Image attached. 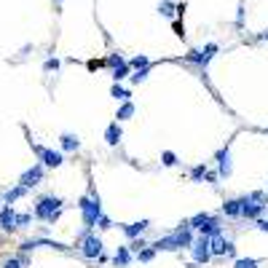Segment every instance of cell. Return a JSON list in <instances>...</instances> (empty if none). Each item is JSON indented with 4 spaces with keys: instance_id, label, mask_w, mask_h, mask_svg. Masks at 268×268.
Instances as JSON below:
<instances>
[{
    "instance_id": "6da1fadb",
    "label": "cell",
    "mask_w": 268,
    "mask_h": 268,
    "mask_svg": "<svg viewBox=\"0 0 268 268\" xmlns=\"http://www.w3.org/2000/svg\"><path fill=\"white\" fill-rule=\"evenodd\" d=\"M62 209H64V201H62L59 196L49 193V196H41V198L35 201L32 215H35V220H41V223H49V225H54L56 220H59Z\"/></svg>"
},
{
    "instance_id": "7a4b0ae2",
    "label": "cell",
    "mask_w": 268,
    "mask_h": 268,
    "mask_svg": "<svg viewBox=\"0 0 268 268\" xmlns=\"http://www.w3.org/2000/svg\"><path fill=\"white\" fill-rule=\"evenodd\" d=\"M78 209L83 215V231H94L97 228V217L102 215V201H99L97 190L89 188V193L78 198Z\"/></svg>"
},
{
    "instance_id": "3957f363",
    "label": "cell",
    "mask_w": 268,
    "mask_h": 268,
    "mask_svg": "<svg viewBox=\"0 0 268 268\" xmlns=\"http://www.w3.org/2000/svg\"><path fill=\"white\" fill-rule=\"evenodd\" d=\"M75 247L81 250V255L86 257V260H94V257L102 255V239L94 231H83L78 239H75Z\"/></svg>"
},
{
    "instance_id": "277c9868",
    "label": "cell",
    "mask_w": 268,
    "mask_h": 268,
    "mask_svg": "<svg viewBox=\"0 0 268 268\" xmlns=\"http://www.w3.org/2000/svg\"><path fill=\"white\" fill-rule=\"evenodd\" d=\"M30 145H32V150H35V156L41 158V164L46 166V169H59L62 164H64V156L59 150H51V148H43V145H38V142H32L30 140Z\"/></svg>"
},
{
    "instance_id": "5b68a950",
    "label": "cell",
    "mask_w": 268,
    "mask_h": 268,
    "mask_svg": "<svg viewBox=\"0 0 268 268\" xmlns=\"http://www.w3.org/2000/svg\"><path fill=\"white\" fill-rule=\"evenodd\" d=\"M190 255H193V263L196 265H207L212 260V252H209V236H196L193 244H190Z\"/></svg>"
},
{
    "instance_id": "8992f818",
    "label": "cell",
    "mask_w": 268,
    "mask_h": 268,
    "mask_svg": "<svg viewBox=\"0 0 268 268\" xmlns=\"http://www.w3.org/2000/svg\"><path fill=\"white\" fill-rule=\"evenodd\" d=\"M217 54V43H207L201 51H188L185 54V62H193L198 67H207L209 62H212V56Z\"/></svg>"
},
{
    "instance_id": "52a82bcc",
    "label": "cell",
    "mask_w": 268,
    "mask_h": 268,
    "mask_svg": "<svg viewBox=\"0 0 268 268\" xmlns=\"http://www.w3.org/2000/svg\"><path fill=\"white\" fill-rule=\"evenodd\" d=\"M43 175H46V166H43V164H35V166H30L27 172H22V177H19V185H24L27 190H32L35 185L43 183Z\"/></svg>"
},
{
    "instance_id": "ba28073f",
    "label": "cell",
    "mask_w": 268,
    "mask_h": 268,
    "mask_svg": "<svg viewBox=\"0 0 268 268\" xmlns=\"http://www.w3.org/2000/svg\"><path fill=\"white\" fill-rule=\"evenodd\" d=\"M175 242H177V250H190V244H193V228L188 225V220H183V223H180L177 228H175Z\"/></svg>"
},
{
    "instance_id": "9c48e42d",
    "label": "cell",
    "mask_w": 268,
    "mask_h": 268,
    "mask_svg": "<svg viewBox=\"0 0 268 268\" xmlns=\"http://www.w3.org/2000/svg\"><path fill=\"white\" fill-rule=\"evenodd\" d=\"M215 161H217V175L220 177H231V172H233V164H231V148H220L217 153H215Z\"/></svg>"
},
{
    "instance_id": "30bf717a",
    "label": "cell",
    "mask_w": 268,
    "mask_h": 268,
    "mask_svg": "<svg viewBox=\"0 0 268 268\" xmlns=\"http://www.w3.org/2000/svg\"><path fill=\"white\" fill-rule=\"evenodd\" d=\"M239 201H242V217H247V220H257V217H263L265 204H257V201H252L250 196H242Z\"/></svg>"
},
{
    "instance_id": "8fae6325",
    "label": "cell",
    "mask_w": 268,
    "mask_h": 268,
    "mask_svg": "<svg viewBox=\"0 0 268 268\" xmlns=\"http://www.w3.org/2000/svg\"><path fill=\"white\" fill-rule=\"evenodd\" d=\"M0 231H6V233H14V231H16L14 204H3V207H0Z\"/></svg>"
},
{
    "instance_id": "7c38bea8",
    "label": "cell",
    "mask_w": 268,
    "mask_h": 268,
    "mask_svg": "<svg viewBox=\"0 0 268 268\" xmlns=\"http://www.w3.org/2000/svg\"><path fill=\"white\" fill-rule=\"evenodd\" d=\"M150 228V220H137V223H129V225H121V231H123V236L126 239H137V236H142Z\"/></svg>"
},
{
    "instance_id": "4fadbf2b",
    "label": "cell",
    "mask_w": 268,
    "mask_h": 268,
    "mask_svg": "<svg viewBox=\"0 0 268 268\" xmlns=\"http://www.w3.org/2000/svg\"><path fill=\"white\" fill-rule=\"evenodd\" d=\"M198 233H201V236H209V239H212V236H220V233H223V220L212 215L204 225L198 228Z\"/></svg>"
},
{
    "instance_id": "5bb4252c",
    "label": "cell",
    "mask_w": 268,
    "mask_h": 268,
    "mask_svg": "<svg viewBox=\"0 0 268 268\" xmlns=\"http://www.w3.org/2000/svg\"><path fill=\"white\" fill-rule=\"evenodd\" d=\"M150 247L156 252H177V242H175V236H172V233L169 236H158Z\"/></svg>"
},
{
    "instance_id": "9a60e30c",
    "label": "cell",
    "mask_w": 268,
    "mask_h": 268,
    "mask_svg": "<svg viewBox=\"0 0 268 268\" xmlns=\"http://www.w3.org/2000/svg\"><path fill=\"white\" fill-rule=\"evenodd\" d=\"M121 137H123V131H121V121H113V123H108V129H105V142L116 148L118 142H121Z\"/></svg>"
},
{
    "instance_id": "2e32d148",
    "label": "cell",
    "mask_w": 268,
    "mask_h": 268,
    "mask_svg": "<svg viewBox=\"0 0 268 268\" xmlns=\"http://www.w3.org/2000/svg\"><path fill=\"white\" fill-rule=\"evenodd\" d=\"M131 260H134V255H131L129 247H118L116 255H113V265H116V268H129Z\"/></svg>"
},
{
    "instance_id": "e0dca14e",
    "label": "cell",
    "mask_w": 268,
    "mask_h": 268,
    "mask_svg": "<svg viewBox=\"0 0 268 268\" xmlns=\"http://www.w3.org/2000/svg\"><path fill=\"white\" fill-rule=\"evenodd\" d=\"M59 145L64 153H75L81 148V140H78V134H73V131H64L62 137H59Z\"/></svg>"
},
{
    "instance_id": "ac0fdd59",
    "label": "cell",
    "mask_w": 268,
    "mask_h": 268,
    "mask_svg": "<svg viewBox=\"0 0 268 268\" xmlns=\"http://www.w3.org/2000/svg\"><path fill=\"white\" fill-rule=\"evenodd\" d=\"M30 190H27L24 185H14V188H8L6 193H3V204H14V201H19L22 196H27Z\"/></svg>"
},
{
    "instance_id": "d6986e66",
    "label": "cell",
    "mask_w": 268,
    "mask_h": 268,
    "mask_svg": "<svg viewBox=\"0 0 268 268\" xmlns=\"http://www.w3.org/2000/svg\"><path fill=\"white\" fill-rule=\"evenodd\" d=\"M223 215L225 217H242V201H239V198H228L223 204Z\"/></svg>"
},
{
    "instance_id": "ffe728a7",
    "label": "cell",
    "mask_w": 268,
    "mask_h": 268,
    "mask_svg": "<svg viewBox=\"0 0 268 268\" xmlns=\"http://www.w3.org/2000/svg\"><path fill=\"white\" fill-rule=\"evenodd\" d=\"M225 242H228V239H223V233L209 239V252H212V257H220V255H225Z\"/></svg>"
},
{
    "instance_id": "44dd1931",
    "label": "cell",
    "mask_w": 268,
    "mask_h": 268,
    "mask_svg": "<svg viewBox=\"0 0 268 268\" xmlns=\"http://www.w3.org/2000/svg\"><path fill=\"white\" fill-rule=\"evenodd\" d=\"M134 113H137V108H134V102H123L121 105V108H118V113H116V121H129L131 116H134Z\"/></svg>"
},
{
    "instance_id": "7402d4cb",
    "label": "cell",
    "mask_w": 268,
    "mask_h": 268,
    "mask_svg": "<svg viewBox=\"0 0 268 268\" xmlns=\"http://www.w3.org/2000/svg\"><path fill=\"white\" fill-rule=\"evenodd\" d=\"M129 75H131L129 62H123V64H118V67H113V81H116V83H121L123 78H129Z\"/></svg>"
},
{
    "instance_id": "603a6c76",
    "label": "cell",
    "mask_w": 268,
    "mask_h": 268,
    "mask_svg": "<svg viewBox=\"0 0 268 268\" xmlns=\"http://www.w3.org/2000/svg\"><path fill=\"white\" fill-rule=\"evenodd\" d=\"M158 14L166 16V19H175L177 16V6L172 3V0H164V3H158Z\"/></svg>"
},
{
    "instance_id": "cb8c5ba5",
    "label": "cell",
    "mask_w": 268,
    "mask_h": 268,
    "mask_svg": "<svg viewBox=\"0 0 268 268\" xmlns=\"http://www.w3.org/2000/svg\"><path fill=\"white\" fill-rule=\"evenodd\" d=\"M110 97H116L118 102H126V99L131 97V94H129L126 89H123L121 83H113V89H110Z\"/></svg>"
},
{
    "instance_id": "d4e9b609",
    "label": "cell",
    "mask_w": 268,
    "mask_h": 268,
    "mask_svg": "<svg viewBox=\"0 0 268 268\" xmlns=\"http://www.w3.org/2000/svg\"><path fill=\"white\" fill-rule=\"evenodd\" d=\"M204 177H207V164H196L190 169V180L193 183H204Z\"/></svg>"
},
{
    "instance_id": "484cf974",
    "label": "cell",
    "mask_w": 268,
    "mask_h": 268,
    "mask_svg": "<svg viewBox=\"0 0 268 268\" xmlns=\"http://www.w3.org/2000/svg\"><path fill=\"white\" fill-rule=\"evenodd\" d=\"M209 217H212V215H209V212H198V215H193V217H190V220H188V225H190V228H196V231H198V228H201V225H204V223H207V220H209Z\"/></svg>"
},
{
    "instance_id": "4316f807",
    "label": "cell",
    "mask_w": 268,
    "mask_h": 268,
    "mask_svg": "<svg viewBox=\"0 0 268 268\" xmlns=\"http://www.w3.org/2000/svg\"><path fill=\"white\" fill-rule=\"evenodd\" d=\"M233 268H260V263H257L255 257H236Z\"/></svg>"
},
{
    "instance_id": "83f0119b",
    "label": "cell",
    "mask_w": 268,
    "mask_h": 268,
    "mask_svg": "<svg viewBox=\"0 0 268 268\" xmlns=\"http://www.w3.org/2000/svg\"><path fill=\"white\" fill-rule=\"evenodd\" d=\"M153 257H156V250H153L150 244H148V247H142V250L137 252V260H140V263H150Z\"/></svg>"
},
{
    "instance_id": "f1b7e54d",
    "label": "cell",
    "mask_w": 268,
    "mask_h": 268,
    "mask_svg": "<svg viewBox=\"0 0 268 268\" xmlns=\"http://www.w3.org/2000/svg\"><path fill=\"white\" fill-rule=\"evenodd\" d=\"M148 75H150V64H148V67H140V70H134L129 78H131V83H142V81L148 78Z\"/></svg>"
},
{
    "instance_id": "f546056e",
    "label": "cell",
    "mask_w": 268,
    "mask_h": 268,
    "mask_svg": "<svg viewBox=\"0 0 268 268\" xmlns=\"http://www.w3.org/2000/svg\"><path fill=\"white\" fill-rule=\"evenodd\" d=\"M148 64H150V59H148V56H142V54H137V56H131V59H129L131 70H140V67H148Z\"/></svg>"
},
{
    "instance_id": "4dcf8cb0",
    "label": "cell",
    "mask_w": 268,
    "mask_h": 268,
    "mask_svg": "<svg viewBox=\"0 0 268 268\" xmlns=\"http://www.w3.org/2000/svg\"><path fill=\"white\" fill-rule=\"evenodd\" d=\"M129 250H131V255H137L140 250H142V247H148V242H145V239H142V236H137V239H129Z\"/></svg>"
},
{
    "instance_id": "1f68e13d",
    "label": "cell",
    "mask_w": 268,
    "mask_h": 268,
    "mask_svg": "<svg viewBox=\"0 0 268 268\" xmlns=\"http://www.w3.org/2000/svg\"><path fill=\"white\" fill-rule=\"evenodd\" d=\"M161 164H164V166H177V153L164 150V153H161Z\"/></svg>"
},
{
    "instance_id": "d6a6232c",
    "label": "cell",
    "mask_w": 268,
    "mask_h": 268,
    "mask_svg": "<svg viewBox=\"0 0 268 268\" xmlns=\"http://www.w3.org/2000/svg\"><path fill=\"white\" fill-rule=\"evenodd\" d=\"M43 70L46 73H56V70H59V59H56V56H49V59L43 62Z\"/></svg>"
},
{
    "instance_id": "836d02e7",
    "label": "cell",
    "mask_w": 268,
    "mask_h": 268,
    "mask_svg": "<svg viewBox=\"0 0 268 268\" xmlns=\"http://www.w3.org/2000/svg\"><path fill=\"white\" fill-rule=\"evenodd\" d=\"M123 62H126V59H123L121 54H110L108 59H105V67H118V64H123Z\"/></svg>"
},
{
    "instance_id": "e575fe53",
    "label": "cell",
    "mask_w": 268,
    "mask_h": 268,
    "mask_svg": "<svg viewBox=\"0 0 268 268\" xmlns=\"http://www.w3.org/2000/svg\"><path fill=\"white\" fill-rule=\"evenodd\" d=\"M97 228H99V231H108V228H113V220L108 215H99L97 217Z\"/></svg>"
},
{
    "instance_id": "d590c367",
    "label": "cell",
    "mask_w": 268,
    "mask_h": 268,
    "mask_svg": "<svg viewBox=\"0 0 268 268\" xmlns=\"http://www.w3.org/2000/svg\"><path fill=\"white\" fill-rule=\"evenodd\" d=\"M247 196H250L252 201H257V204H265L268 207V196L263 193V190H252V193H247Z\"/></svg>"
},
{
    "instance_id": "8d00e7d4",
    "label": "cell",
    "mask_w": 268,
    "mask_h": 268,
    "mask_svg": "<svg viewBox=\"0 0 268 268\" xmlns=\"http://www.w3.org/2000/svg\"><path fill=\"white\" fill-rule=\"evenodd\" d=\"M32 215H16V228H30Z\"/></svg>"
},
{
    "instance_id": "74e56055",
    "label": "cell",
    "mask_w": 268,
    "mask_h": 268,
    "mask_svg": "<svg viewBox=\"0 0 268 268\" xmlns=\"http://www.w3.org/2000/svg\"><path fill=\"white\" fill-rule=\"evenodd\" d=\"M244 14H247L244 3H239V8H236V27H242V24H244Z\"/></svg>"
},
{
    "instance_id": "f35d334b",
    "label": "cell",
    "mask_w": 268,
    "mask_h": 268,
    "mask_svg": "<svg viewBox=\"0 0 268 268\" xmlns=\"http://www.w3.org/2000/svg\"><path fill=\"white\" fill-rule=\"evenodd\" d=\"M172 30H175L177 38H185V27H183V22H180V19H175V22H172Z\"/></svg>"
},
{
    "instance_id": "ab89813d",
    "label": "cell",
    "mask_w": 268,
    "mask_h": 268,
    "mask_svg": "<svg viewBox=\"0 0 268 268\" xmlns=\"http://www.w3.org/2000/svg\"><path fill=\"white\" fill-rule=\"evenodd\" d=\"M3 268H24V265L19 257H8V260H3Z\"/></svg>"
},
{
    "instance_id": "60d3db41",
    "label": "cell",
    "mask_w": 268,
    "mask_h": 268,
    "mask_svg": "<svg viewBox=\"0 0 268 268\" xmlns=\"http://www.w3.org/2000/svg\"><path fill=\"white\" fill-rule=\"evenodd\" d=\"M255 228H257V231H263V233H268V220L265 217H257L255 220Z\"/></svg>"
},
{
    "instance_id": "b9f144b4",
    "label": "cell",
    "mask_w": 268,
    "mask_h": 268,
    "mask_svg": "<svg viewBox=\"0 0 268 268\" xmlns=\"http://www.w3.org/2000/svg\"><path fill=\"white\" fill-rule=\"evenodd\" d=\"M204 180H207V183H209V185H217V180H220V175H217V172H209V169H207V177H204Z\"/></svg>"
},
{
    "instance_id": "7bdbcfd3",
    "label": "cell",
    "mask_w": 268,
    "mask_h": 268,
    "mask_svg": "<svg viewBox=\"0 0 268 268\" xmlns=\"http://www.w3.org/2000/svg\"><path fill=\"white\" fill-rule=\"evenodd\" d=\"M225 255L228 257H236V244L233 242H225Z\"/></svg>"
},
{
    "instance_id": "ee69618b",
    "label": "cell",
    "mask_w": 268,
    "mask_h": 268,
    "mask_svg": "<svg viewBox=\"0 0 268 268\" xmlns=\"http://www.w3.org/2000/svg\"><path fill=\"white\" fill-rule=\"evenodd\" d=\"M99 67H105V59H91L89 62V70H99Z\"/></svg>"
},
{
    "instance_id": "f6af8a7d",
    "label": "cell",
    "mask_w": 268,
    "mask_h": 268,
    "mask_svg": "<svg viewBox=\"0 0 268 268\" xmlns=\"http://www.w3.org/2000/svg\"><path fill=\"white\" fill-rule=\"evenodd\" d=\"M260 41H268V30H265V32H260Z\"/></svg>"
},
{
    "instance_id": "bcb514c9",
    "label": "cell",
    "mask_w": 268,
    "mask_h": 268,
    "mask_svg": "<svg viewBox=\"0 0 268 268\" xmlns=\"http://www.w3.org/2000/svg\"><path fill=\"white\" fill-rule=\"evenodd\" d=\"M56 3H62V0H56Z\"/></svg>"
}]
</instances>
